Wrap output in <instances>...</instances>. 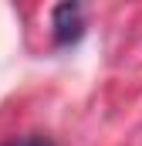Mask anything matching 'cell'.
Wrapping results in <instances>:
<instances>
[{
    "label": "cell",
    "instance_id": "7a4b0ae2",
    "mask_svg": "<svg viewBox=\"0 0 142 146\" xmlns=\"http://www.w3.org/2000/svg\"><path fill=\"white\" fill-rule=\"evenodd\" d=\"M7 146H54L51 139H44V136H27V139H14V143Z\"/></svg>",
    "mask_w": 142,
    "mask_h": 146
},
{
    "label": "cell",
    "instance_id": "6da1fadb",
    "mask_svg": "<svg viewBox=\"0 0 142 146\" xmlns=\"http://www.w3.org/2000/svg\"><path fill=\"white\" fill-rule=\"evenodd\" d=\"M85 34V21H81V7L78 3H58L54 7V44H74Z\"/></svg>",
    "mask_w": 142,
    "mask_h": 146
}]
</instances>
